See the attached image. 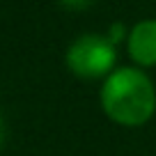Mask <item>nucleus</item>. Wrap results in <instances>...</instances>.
<instances>
[{"label":"nucleus","instance_id":"1","mask_svg":"<svg viewBox=\"0 0 156 156\" xmlns=\"http://www.w3.org/2000/svg\"><path fill=\"white\" fill-rule=\"evenodd\" d=\"M99 103L110 122L126 129L145 126L156 115V85L136 64L117 67L101 80Z\"/></svg>","mask_w":156,"mask_h":156},{"label":"nucleus","instance_id":"2","mask_svg":"<svg viewBox=\"0 0 156 156\" xmlns=\"http://www.w3.org/2000/svg\"><path fill=\"white\" fill-rule=\"evenodd\" d=\"M64 64L80 80H103L117 69V44L108 34L85 32L69 44Z\"/></svg>","mask_w":156,"mask_h":156},{"label":"nucleus","instance_id":"3","mask_svg":"<svg viewBox=\"0 0 156 156\" xmlns=\"http://www.w3.org/2000/svg\"><path fill=\"white\" fill-rule=\"evenodd\" d=\"M126 55L136 67H156V19H140L129 28L126 34Z\"/></svg>","mask_w":156,"mask_h":156},{"label":"nucleus","instance_id":"4","mask_svg":"<svg viewBox=\"0 0 156 156\" xmlns=\"http://www.w3.org/2000/svg\"><path fill=\"white\" fill-rule=\"evenodd\" d=\"M126 34H129V30H126V25H122V23H112L110 30H108V37H110L115 44L126 41Z\"/></svg>","mask_w":156,"mask_h":156},{"label":"nucleus","instance_id":"5","mask_svg":"<svg viewBox=\"0 0 156 156\" xmlns=\"http://www.w3.org/2000/svg\"><path fill=\"white\" fill-rule=\"evenodd\" d=\"M67 9H87L92 5V0H60Z\"/></svg>","mask_w":156,"mask_h":156},{"label":"nucleus","instance_id":"6","mask_svg":"<svg viewBox=\"0 0 156 156\" xmlns=\"http://www.w3.org/2000/svg\"><path fill=\"white\" fill-rule=\"evenodd\" d=\"M5 138H7V126H5V119L0 115V147L5 145Z\"/></svg>","mask_w":156,"mask_h":156}]
</instances>
